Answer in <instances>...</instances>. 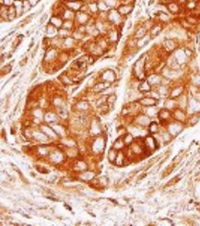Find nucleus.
<instances>
[{
    "mask_svg": "<svg viewBox=\"0 0 200 226\" xmlns=\"http://www.w3.org/2000/svg\"><path fill=\"white\" fill-rule=\"evenodd\" d=\"M117 10L122 17L129 16L134 10V4H121L118 7Z\"/></svg>",
    "mask_w": 200,
    "mask_h": 226,
    "instance_id": "1",
    "label": "nucleus"
},
{
    "mask_svg": "<svg viewBox=\"0 0 200 226\" xmlns=\"http://www.w3.org/2000/svg\"><path fill=\"white\" fill-rule=\"evenodd\" d=\"M182 7L176 2V0H172L171 2H169L167 5H166V8L167 10L170 12L171 14H174L176 15L178 13H180L181 12V8Z\"/></svg>",
    "mask_w": 200,
    "mask_h": 226,
    "instance_id": "2",
    "label": "nucleus"
},
{
    "mask_svg": "<svg viewBox=\"0 0 200 226\" xmlns=\"http://www.w3.org/2000/svg\"><path fill=\"white\" fill-rule=\"evenodd\" d=\"M83 3L84 1H80V0H74V1H66L65 5H66V8L73 10L74 12H78V11H80Z\"/></svg>",
    "mask_w": 200,
    "mask_h": 226,
    "instance_id": "3",
    "label": "nucleus"
},
{
    "mask_svg": "<svg viewBox=\"0 0 200 226\" xmlns=\"http://www.w3.org/2000/svg\"><path fill=\"white\" fill-rule=\"evenodd\" d=\"M75 19L78 20L79 25H84L86 23H88L90 17H89L88 13H85V12H82V11H78V12H76Z\"/></svg>",
    "mask_w": 200,
    "mask_h": 226,
    "instance_id": "4",
    "label": "nucleus"
},
{
    "mask_svg": "<svg viewBox=\"0 0 200 226\" xmlns=\"http://www.w3.org/2000/svg\"><path fill=\"white\" fill-rule=\"evenodd\" d=\"M162 30V25L160 22H158V23H154V25L151 27V37L153 39L154 37L158 36L160 34V32H161Z\"/></svg>",
    "mask_w": 200,
    "mask_h": 226,
    "instance_id": "5",
    "label": "nucleus"
},
{
    "mask_svg": "<svg viewBox=\"0 0 200 226\" xmlns=\"http://www.w3.org/2000/svg\"><path fill=\"white\" fill-rule=\"evenodd\" d=\"M139 91L140 92H149L151 91V84L148 80H144L140 82L139 85Z\"/></svg>",
    "mask_w": 200,
    "mask_h": 226,
    "instance_id": "6",
    "label": "nucleus"
},
{
    "mask_svg": "<svg viewBox=\"0 0 200 226\" xmlns=\"http://www.w3.org/2000/svg\"><path fill=\"white\" fill-rule=\"evenodd\" d=\"M139 103L143 105H146V106H151V105L156 104V100L151 97H144L140 100Z\"/></svg>",
    "mask_w": 200,
    "mask_h": 226,
    "instance_id": "7",
    "label": "nucleus"
},
{
    "mask_svg": "<svg viewBox=\"0 0 200 226\" xmlns=\"http://www.w3.org/2000/svg\"><path fill=\"white\" fill-rule=\"evenodd\" d=\"M147 32H148V30L143 26H140L139 27V29L137 30V31H136V33H135V36H136V38L139 40V39H141V38H144V37L146 36V34H147Z\"/></svg>",
    "mask_w": 200,
    "mask_h": 226,
    "instance_id": "8",
    "label": "nucleus"
},
{
    "mask_svg": "<svg viewBox=\"0 0 200 226\" xmlns=\"http://www.w3.org/2000/svg\"><path fill=\"white\" fill-rule=\"evenodd\" d=\"M158 18H159L160 23H165V22H167L170 20L169 14L167 13V12H165V11H159Z\"/></svg>",
    "mask_w": 200,
    "mask_h": 226,
    "instance_id": "9",
    "label": "nucleus"
},
{
    "mask_svg": "<svg viewBox=\"0 0 200 226\" xmlns=\"http://www.w3.org/2000/svg\"><path fill=\"white\" fill-rule=\"evenodd\" d=\"M196 7H197V2L192 1V0H188L186 5L184 6V8L189 11H194L195 9H196Z\"/></svg>",
    "mask_w": 200,
    "mask_h": 226,
    "instance_id": "10",
    "label": "nucleus"
},
{
    "mask_svg": "<svg viewBox=\"0 0 200 226\" xmlns=\"http://www.w3.org/2000/svg\"><path fill=\"white\" fill-rule=\"evenodd\" d=\"M115 101H116V95H115V94L108 96V98H107V104H112Z\"/></svg>",
    "mask_w": 200,
    "mask_h": 226,
    "instance_id": "11",
    "label": "nucleus"
},
{
    "mask_svg": "<svg viewBox=\"0 0 200 226\" xmlns=\"http://www.w3.org/2000/svg\"><path fill=\"white\" fill-rule=\"evenodd\" d=\"M47 19H48V13H47V12H45V13L42 16L41 20H40V24H43L47 20Z\"/></svg>",
    "mask_w": 200,
    "mask_h": 226,
    "instance_id": "12",
    "label": "nucleus"
},
{
    "mask_svg": "<svg viewBox=\"0 0 200 226\" xmlns=\"http://www.w3.org/2000/svg\"><path fill=\"white\" fill-rule=\"evenodd\" d=\"M27 61H28V57H27V56L24 57V58L19 62V66H20V67H24L25 65L27 64Z\"/></svg>",
    "mask_w": 200,
    "mask_h": 226,
    "instance_id": "13",
    "label": "nucleus"
},
{
    "mask_svg": "<svg viewBox=\"0 0 200 226\" xmlns=\"http://www.w3.org/2000/svg\"><path fill=\"white\" fill-rule=\"evenodd\" d=\"M28 1H29V3L31 4V7H35L37 4L40 2V0H28Z\"/></svg>",
    "mask_w": 200,
    "mask_h": 226,
    "instance_id": "14",
    "label": "nucleus"
},
{
    "mask_svg": "<svg viewBox=\"0 0 200 226\" xmlns=\"http://www.w3.org/2000/svg\"><path fill=\"white\" fill-rule=\"evenodd\" d=\"M187 1H188V0H176V2H177L181 7H184V6L186 5Z\"/></svg>",
    "mask_w": 200,
    "mask_h": 226,
    "instance_id": "15",
    "label": "nucleus"
},
{
    "mask_svg": "<svg viewBox=\"0 0 200 226\" xmlns=\"http://www.w3.org/2000/svg\"><path fill=\"white\" fill-rule=\"evenodd\" d=\"M38 49H39V44L36 45V47H35V49L32 51V54H31V58H34V56H36V53H37V51H38Z\"/></svg>",
    "mask_w": 200,
    "mask_h": 226,
    "instance_id": "16",
    "label": "nucleus"
},
{
    "mask_svg": "<svg viewBox=\"0 0 200 226\" xmlns=\"http://www.w3.org/2000/svg\"><path fill=\"white\" fill-rule=\"evenodd\" d=\"M36 78H37V72H33L32 75H31V79H30V81H32Z\"/></svg>",
    "mask_w": 200,
    "mask_h": 226,
    "instance_id": "17",
    "label": "nucleus"
}]
</instances>
